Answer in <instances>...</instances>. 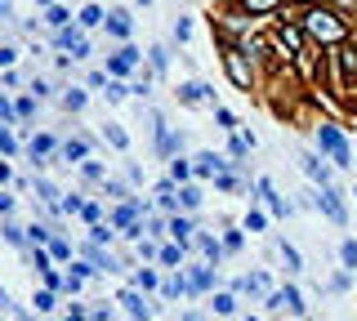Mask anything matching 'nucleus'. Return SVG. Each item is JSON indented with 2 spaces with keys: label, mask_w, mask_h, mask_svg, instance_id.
<instances>
[{
  "label": "nucleus",
  "mask_w": 357,
  "mask_h": 321,
  "mask_svg": "<svg viewBox=\"0 0 357 321\" xmlns=\"http://www.w3.org/2000/svg\"><path fill=\"white\" fill-rule=\"evenodd\" d=\"M304 32L313 36V41H326V45L344 41V23L331 14V9H308V14H304Z\"/></svg>",
  "instance_id": "nucleus-1"
},
{
  "label": "nucleus",
  "mask_w": 357,
  "mask_h": 321,
  "mask_svg": "<svg viewBox=\"0 0 357 321\" xmlns=\"http://www.w3.org/2000/svg\"><path fill=\"white\" fill-rule=\"evenodd\" d=\"M223 68H228V76H232V85H237V90L250 94V85H255V68L246 63V50L228 45V50H223Z\"/></svg>",
  "instance_id": "nucleus-2"
},
{
  "label": "nucleus",
  "mask_w": 357,
  "mask_h": 321,
  "mask_svg": "<svg viewBox=\"0 0 357 321\" xmlns=\"http://www.w3.org/2000/svg\"><path fill=\"white\" fill-rule=\"evenodd\" d=\"M317 147H322V152L331 156L335 165H349V160H353L349 143H344V134H340V130H335V125H326V121H322V125H317Z\"/></svg>",
  "instance_id": "nucleus-3"
},
{
  "label": "nucleus",
  "mask_w": 357,
  "mask_h": 321,
  "mask_svg": "<svg viewBox=\"0 0 357 321\" xmlns=\"http://www.w3.org/2000/svg\"><path fill=\"white\" fill-rule=\"evenodd\" d=\"M272 45H277L286 59H299V54H304V27H277V32H272Z\"/></svg>",
  "instance_id": "nucleus-4"
},
{
  "label": "nucleus",
  "mask_w": 357,
  "mask_h": 321,
  "mask_svg": "<svg viewBox=\"0 0 357 321\" xmlns=\"http://www.w3.org/2000/svg\"><path fill=\"white\" fill-rule=\"evenodd\" d=\"M268 308H272V313L299 317V313H304V295H299L295 286H286V290H277V295H268Z\"/></svg>",
  "instance_id": "nucleus-5"
},
{
  "label": "nucleus",
  "mask_w": 357,
  "mask_h": 321,
  "mask_svg": "<svg viewBox=\"0 0 357 321\" xmlns=\"http://www.w3.org/2000/svg\"><path fill=\"white\" fill-rule=\"evenodd\" d=\"M54 45H59V50H72V59H85V54H90L85 36H81L76 27H59V36H54Z\"/></svg>",
  "instance_id": "nucleus-6"
},
{
  "label": "nucleus",
  "mask_w": 357,
  "mask_h": 321,
  "mask_svg": "<svg viewBox=\"0 0 357 321\" xmlns=\"http://www.w3.org/2000/svg\"><path fill=\"white\" fill-rule=\"evenodd\" d=\"M313 201L322 205L326 214H331V223H340V228H344V223H349V214H344V205H340V192H335V187H322V192H317Z\"/></svg>",
  "instance_id": "nucleus-7"
},
{
  "label": "nucleus",
  "mask_w": 357,
  "mask_h": 321,
  "mask_svg": "<svg viewBox=\"0 0 357 321\" xmlns=\"http://www.w3.org/2000/svg\"><path fill=\"white\" fill-rule=\"evenodd\" d=\"M335 63L344 68V90H353L357 85V45H340V50H335Z\"/></svg>",
  "instance_id": "nucleus-8"
},
{
  "label": "nucleus",
  "mask_w": 357,
  "mask_h": 321,
  "mask_svg": "<svg viewBox=\"0 0 357 321\" xmlns=\"http://www.w3.org/2000/svg\"><path fill=\"white\" fill-rule=\"evenodd\" d=\"M81 254H85V263H94V272H116V259L103 254L99 241H85V245H81Z\"/></svg>",
  "instance_id": "nucleus-9"
},
{
  "label": "nucleus",
  "mask_w": 357,
  "mask_h": 321,
  "mask_svg": "<svg viewBox=\"0 0 357 321\" xmlns=\"http://www.w3.org/2000/svg\"><path fill=\"white\" fill-rule=\"evenodd\" d=\"M121 304L130 308V317H134V321H147V317H152V304H147L139 290H125V295H121Z\"/></svg>",
  "instance_id": "nucleus-10"
},
{
  "label": "nucleus",
  "mask_w": 357,
  "mask_h": 321,
  "mask_svg": "<svg viewBox=\"0 0 357 321\" xmlns=\"http://www.w3.org/2000/svg\"><path fill=\"white\" fill-rule=\"evenodd\" d=\"M299 165H304V174H308V178H317L322 187H331V169H326L313 152H304V156H299Z\"/></svg>",
  "instance_id": "nucleus-11"
},
{
  "label": "nucleus",
  "mask_w": 357,
  "mask_h": 321,
  "mask_svg": "<svg viewBox=\"0 0 357 321\" xmlns=\"http://www.w3.org/2000/svg\"><path fill=\"white\" fill-rule=\"evenodd\" d=\"M255 192H259V196H264V201H268V210H272V214H290V205L281 201L277 192H272V183H268V178H259V183H255Z\"/></svg>",
  "instance_id": "nucleus-12"
},
{
  "label": "nucleus",
  "mask_w": 357,
  "mask_h": 321,
  "mask_svg": "<svg viewBox=\"0 0 357 321\" xmlns=\"http://www.w3.org/2000/svg\"><path fill=\"white\" fill-rule=\"evenodd\" d=\"M134 63H139V50H121V54H116V59H112V63H108V72H112V76H125V72H130V68H134Z\"/></svg>",
  "instance_id": "nucleus-13"
},
{
  "label": "nucleus",
  "mask_w": 357,
  "mask_h": 321,
  "mask_svg": "<svg viewBox=\"0 0 357 321\" xmlns=\"http://www.w3.org/2000/svg\"><path fill=\"white\" fill-rule=\"evenodd\" d=\"M178 99H183V103H214V90H210V85H183Z\"/></svg>",
  "instance_id": "nucleus-14"
},
{
  "label": "nucleus",
  "mask_w": 357,
  "mask_h": 321,
  "mask_svg": "<svg viewBox=\"0 0 357 321\" xmlns=\"http://www.w3.org/2000/svg\"><path fill=\"white\" fill-rule=\"evenodd\" d=\"M237 290H246V295H268V277L264 272H250V277L237 281Z\"/></svg>",
  "instance_id": "nucleus-15"
},
{
  "label": "nucleus",
  "mask_w": 357,
  "mask_h": 321,
  "mask_svg": "<svg viewBox=\"0 0 357 321\" xmlns=\"http://www.w3.org/2000/svg\"><path fill=\"white\" fill-rule=\"evenodd\" d=\"M223 165H232V160H223V156H214V152H201V156H196V174H219Z\"/></svg>",
  "instance_id": "nucleus-16"
},
{
  "label": "nucleus",
  "mask_w": 357,
  "mask_h": 321,
  "mask_svg": "<svg viewBox=\"0 0 357 321\" xmlns=\"http://www.w3.org/2000/svg\"><path fill=\"white\" fill-rule=\"evenodd\" d=\"M214 286V272L210 268H192V281H187V290L192 295H201V290H210Z\"/></svg>",
  "instance_id": "nucleus-17"
},
{
  "label": "nucleus",
  "mask_w": 357,
  "mask_h": 321,
  "mask_svg": "<svg viewBox=\"0 0 357 321\" xmlns=\"http://www.w3.org/2000/svg\"><path fill=\"white\" fill-rule=\"evenodd\" d=\"M108 32L112 36H130V14H125V9H112V14H108Z\"/></svg>",
  "instance_id": "nucleus-18"
},
{
  "label": "nucleus",
  "mask_w": 357,
  "mask_h": 321,
  "mask_svg": "<svg viewBox=\"0 0 357 321\" xmlns=\"http://www.w3.org/2000/svg\"><path fill=\"white\" fill-rule=\"evenodd\" d=\"M134 214H139L134 205H121V210L112 214V228H125V232H130V228H139V219H134Z\"/></svg>",
  "instance_id": "nucleus-19"
},
{
  "label": "nucleus",
  "mask_w": 357,
  "mask_h": 321,
  "mask_svg": "<svg viewBox=\"0 0 357 321\" xmlns=\"http://www.w3.org/2000/svg\"><path fill=\"white\" fill-rule=\"evenodd\" d=\"M170 232L178 237V245H183L187 237H192V223H187V219H178V214H174V219H170Z\"/></svg>",
  "instance_id": "nucleus-20"
},
{
  "label": "nucleus",
  "mask_w": 357,
  "mask_h": 321,
  "mask_svg": "<svg viewBox=\"0 0 357 321\" xmlns=\"http://www.w3.org/2000/svg\"><path fill=\"white\" fill-rule=\"evenodd\" d=\"M196 245H201V254H205V259H219V254H223V245L214 241V237H196Z\"/></svg>",
  "instance_id": "nucleus-21"
},
{
  "label": "nucleus",
  "mask_w": 357,
  "mask_h": 321,
  "mask_svg": "<svg viewBox=\"0 0 357 321\" xmlns=\"http://www.w3.org/2000/svg\"><path fill=\"white\" fill-rule=\"evenodd\" d=\"M178 201H183V210H196V205H201V192H196V187H178Z\"/></svg>",
  "instance_id": "nucleus-22"
},
{
  "label": "nucleus",
  "mask_w": 357,
  "mask_h": 321,
  "mask_svg": "<svg viewBox=\"0 0 357 321\" xmlns=\"http://www.w3.org/2000/svg\"><path fill=\"white\" fill-rule=\"evenodd\" d=\"M63 107H68V112H81V107H85V94H81V90H68V94H63Z\"/></svg>",
  "instance_id": "nucleus-23"
},
{
  "label": "nucleus",
  "mask_w": 357,
  "mask_h": 321,
  "mask_svg": "<svg viewBox=\"0 0 357 321\" xmlns=\"http://www.w3.org/2000/svg\"><path fill=\"white\" fill-rule=\"evenodd\" d=\"M68 9H59V5H50V14H45V23H50V27H68Z\"/></svg>",
  "instance_id": "nucleus-24"
},
{
  "label": "nucleus",
  "mask_w": 357,
  "mask_h": 321,
  "mask_svg": "<svg viewBox=\"0 0 357 321\" xmlns=\"http://www.w3.org/2000/svg\"><path fill=\"white\" fill-rule=\"evenodd\" d=\"M45 152H54V138H50V134H41V138L32 143V156H36V165H41V156H45Z\"/></svg>",
  "instance_id": "nucleus-25"
},
{
  "label": "nucleus",
  "mask_w": 357,
  "mask_h": 321,
  "mask_svg": "<svg viewBox=\"0 0 357 321\" xmlns=\"http://www.w3.org/2000/svg\"><path fill=\"white\" fill-rule=\"evenodd\" d=\"M134 286H139V290H152V286H156V272H152V268H139V272H134Z\"/></svg>",
  "instance_id": "nucleus-26"
},
{
  "label": "nucleus",
  "mask_w": 357,
  "mask_h": 321,
  "mask_svg": "<svg viewBox=\"0 0 357 321\" xmlns=\"http://www.w3.org/2000/svg\"><path fill=\"white\" fill-rule=\"evenodd\" d=\"M99 23H103L99 5H85V9H81V27H99Z\"/></svg>",
  "instance_id": "nucleus-27"
},
{
  "label": "nucleus",
  "mask_w": 357,
  "mask_h": 321,
  "mask_svg": "<svg viewBox=\"0 0 357 321\" xmlns=\"http://www.w3.org/2000/svg\"><path fill=\"white\" fill-rule=\"evenodd\" d=\"M0 232H5V241H9V245H27V232H23V228H14V223H5Z\"/></svg>",
  "instance_id": "nucleus-28"
},
{
  "label": "nucleus",
  "mask_w": 357,
  "mask_h": 321,
  "mask_svg": "<svg viewBox=\"0 0 357 321\" xmlns=\"http://www.w3.org/2000/svg\"><path fill=\"white\" fill-rule=\"evenodd\" d=\"M18 121V107H9V99L0 94V125H14Z\"/></svg>",
  "instance_id": "nucleus-29"
},
{
  "label": "nucleus",
  "mask_w": 357,
  "mask_h": 321,
  "mask_svg": "<svg viewBox=\"0 0 357 321\" xmlns=\"http://www.w3.org/2000/svg\"><path fill=\"white\" fill-rule=\"evenodd\" d=\"M281 259H286V272H299V250L295 245H281Z\"/></svg>",
  "instance_id": "nucleus-30"
},
{
  "label": "nucleus",
  "mask_w": 357,
  "mask_h": 321,
  "mask_svg": "<svg viewBox=\"0 0 357 321\" xmlns=\"http://www.w3.org/2000/svg\"><path fill=\"white\" fill-rule=\"evenodd\" d=\"M27 241H32V245L50 241V228H45V223H32V228H27Z\"/></svg>",
  "instance_id": "nucleus-31"
},
{
  "label": "nucleus",
  "mask_w": 357,
  "mask_h": 321,
  "mask_svg": "<svg viewBox=\"0 0 357 321\" xmlns=\"http://www.w3.org/2000/svg\"><path fill=\"white\" fill-rule=\"evenodd\" d=\"M63 156H68V160H85V143H81V138H76V143H63Z\"/></svg>",
  "instance_id": "nucleus-32"
},
{
  "label": "nucleus",
  "mask_w": 357,
  "mask_h": 321,
  "mask_svg": "<svg viewBox=\"0 0 357 321\" xmlns=\"http://www.w3.org/2000/svg\"><path fill=\"white\" fill-rule=\"evenodd\" d=\"M344 268H357V241H344Z\"/></svg>",
  "instance_id": "nucleus-33"
},
{
  "label": "nucleus",
  "mask_w": 357,
  "mask_h": 321,
  "mask_svg": "<svg viewBox=\"0 0 357 321\" xmlns=\"http://www.w3.org/2000/svg\"><path fill=\"white\" fill-rule=\"evenodd\" d=\"M250 14H268V9H277V0H246Z\"/></svg>",
  "instance_id": "nucleus-34"
},
{
  "label": "nucleus",
  "mask_w": 357,
  "mask_h": 321,
  "mask_svg": "<svg viewBox=\"0 0 357 321\" xmlns=\"http://www.w3.org/2000/svg\"><path fill=\"white\" fill-rule=\"evenodd\" d=\"M264 223H268V219H264L259 210H250V214H246V228H250V232H264Z\"/></svg>",
  "instance_id": "nucleus-35"
},
{
  "label": "nucleus",
  "mask_w": 357,
  "mask_h": 321,
  "mask_svg": "<svg viewBox=\"0 0 357 321\" xmlns=\"http://www.w3.org/2000/svg\"><path fill=\"white\" fill-rule=\"evenodd\" d=\"M0 152H18V143H14V134H9L5 125H0Z\"/></svg>",
  "instance_id": "nucleus-36"
},
{
  "label": "nucleus",
  "mask_w": 357,
  "mask_h": 321,
  "mask_svg": "<svg viewBox=\"0 0 357 321\" xmlns=\"http://www.w3.org/2000/svg\"><path fill=\"white\" fill-rule=\"evenodd\" d=\"M103 94H108V99L116 103V99H125V85H121V81H108V90H103Z\"/></svg>",
  "instance_id": "nucleus-37"
},
{
  "label": "nucleus",
  "mask_w": 357,
  "mask_h": 321,
  "mask_svg": "<svg viewBox=\"0 0 357 321\" xmlns=\"http://www.w3.org/2000/svg\"><path fill=\"white\" fill-rule=\"evenodd\" d=\"M36 192H41V201H54V196H59V192H54V183H45V178H36Z\"/></svg>",
  "instance_id": "nucleus-38"
},
{
  "label": "nucleus",
  "mask_w": 357,
  "mask_h": 321,
  "mask_svg": "<svg viewBox=\"0 0 357 321\" xmlns=\"http://www.w3.org/2000/svg\"><path fill=\"white\" fill-rule=\"evenodd\" d=\"M50 254H54V259H72V245H68V241H54Z\"/></svg>",
  "instance_id": "nucleus-39"
},
{
  "label": "nucleus",
  "mask_w": 357,
  "mask_h": 321,
  "mask_svg": "<svg viewBox=\"0 0 357 321\" xmlns=\"http://www.w3.org/2000/svg\"><path fill=\"white\" fill-rule=\"evenodd\" d=\"M165 63H170V54H165L161 45H156V50H152V68H156V72H165Z\"/></svg>",
  "instance_id": "nucleus-40"
},
{
  "label": "nucleus",
  "mask_w": 357,
  "mask_h": 321,
  "mask_svg": "<svg viewBox=\"0 0 357 321\" xmlns=\"http://www.w3.org/2000/svg\"><path fill=\"white\" fill-rule=\"evenodd\" d=\"M90 237L103 245V241H112V237H116V232H112V228H103V223H94V232H90Z\"/></svg>",
  "instance_id": "nucleus-41"
},
{
  "label": "nucleus",
  "mask_w": 357,
  "mask_h": 321,
  "mask_svg": "<svg viewBox=\"0 0 357 321\" xmlns=\"http://www.w3.org/2000/svg\"><path fill=\"white\" fill-rule=\"evenodd\" d=\"M32 263H36L41 272H54V268H50V254H45V250H32Z\"/></svg>",
  "instance_id": "nucleus-42"
},
{
  "label": "nucleus",
  "mask_w": 357,
  "mask_h": 321,
  "mask_svg": "<svg viewBox=\"0 0 357 321\" xmlns=\"http://www.w3.org/2000/svg\"><path fill=\"white\" fill-rule=\"evenodd\" d=\"M232 308H237V304H232V295H219V299H214V313H232Z\"/></svg>",
  "instance_id": "nucleus-43"
},
{
  "label": "nucleus",
  "mask_w": 357,
  "mask_h": 321,
  "mask_svg": "<svg viewBox=\"0 0 357 321\" xmlns=\"http://www.w3.org/2000/svg\"><path fill=\"white\" fill-rule=\"evenodd\" d=\"M108 138H112L116 147H125V130H121V125H108Z\"/></svg>",
  "instance_id": "nucleus-44"
},
{
  "label": "nucleus",
  "mask_w": 357,
  "mask_h": 321,
  "mask_svg": "<svg viewBox=\"0 0 357 321\" xmlns=\"http://www.w3.org/2000/svg\"><path fill=\"white\" fill-rule=\"evenodd\" d=\"M214 116H219V125H223V130H237V121H232V112H223V107H219V112H214Z\"/></svg>",
  "instance_id": "nucleus-45"
},
{
  "label": "nucleus",
  "mask_w": 357,
  "mask_h": 321,
  "mask_svg": "<svg viewBox=\"0 0 357 321\" xmlns=\"http://www.w3.org/2000/svg\"><path fill=\"white\" fill-rule=\"evenodd\" d=\"M170 174H174V178H187L192 169H187V160H174V165H170Z\"/></svg>",
  "instance_id": "nucleus-46"
},
{
  "label": "nucleus",
  "mask_w": 357,
  "mask_h": 321,
  "mask_svg": "<svg viewBox=\"0 0 357 321\" xmlns=\"http://www.w3.org/2000/svg\"><path fill=\"white\" fill-rule=\"evenodd\" d=\"M81 214H85V219H90V223H99V214H103V210H99V205H94V201H90V205H81Z\"/></svg>",
  "instance_id": "nucleus-47"
},
{
  "label": "nucleus",
  "mask_w": 357,
  "mask_h": 321,
  "mask_svg": "<svg viewBox=\"0 0 357 321\" xmlns=\"http://www.w3.org/2000/svg\"><path fill=\"white\" fill-rule=\"evenodd\" d=\"M9 63H14V50L5 45V50H0V68H9Z\"/></svg>",
  "instance_id": "nucleus-48"
},
{
  "label": "nucleus",
  "mask_w": 357,
  "mask_h": 321,
  "mask_svg": "<svg viewBox=\"0 0 357 321\" xmlns=\"http://www.w3.org/2000/svg\"><path fill=\"white\" fill-rule=\"evenodd\" d=\"M331 5H340L344 14H353V9H357V0H331Z\"/></svg>",
  "instance_id": "nucleus-49"
},
{
  "label": "nucleus",
  "mask_w": 357,
  "mask_h": 321,
  "mask_svg": "<svg viewBox=\"0 0 357 321\" xmlns=\"http://www.w3.org/2000/svg\"><path fill=\"white\" fill-rule=\"evenodd\" d=\"M9 14H14V9H9V0H0V23H9Z\"/></svg>",
  "instance_id": "nucleus-50"
},
{
  "label": "nucleus",
  "mask_w": 357,
  "mask_h": 321,
  "mask_svg": "<svg viewBox=\"0 0 357 321\" xmlns=\"http://www.w3.org/2000/svg\"><path fill=\"white\" fill-rule=\"evenodd\" d=\"M14 210V201H9V196H0V214H9Z\"/></svg>",
  "instance_id": "nucleus-51"
},
{
  "label": "nucleus",
  "mask_w": 357,
  "mask_h": 321,
  "mask_svg": "<svg viewBox=\"0 0 357 321\" xmlns=\"http://www.w3.org/2000/svg\"><path fill=\"white\" fill-rule=\"evenodd\" d=\"M0 308H14V304H9V295H5V290H0Z\"/></svg>",
  "instance_id": "nucleus-52"
},
{
  "label": "nucleus",
  "mask_w": 357,
  "mask_h": 321,
  "mask_svg": "<svg viewBox=\"0 0 357 321\" xmlns=\"http://www.w3.org/2000/svg\"><path fill=\"white\" fill-rule=\"evenodd\" d=\"M246 321H255V317H246Z\"/></svg>",
  "instance_id": "nucleus-53"
},
{
  "label": "nucleus",
  "mask_w": 357,
  "mask_h": 321,
  "mask_svg": "<svg viewBox=\"0 0 357 321\" xmlns=\"http://www.w3.org/2000/svg\"><path fill=\"white\" fill-rule=\"evenodd\" d=\"M241 5H246V0H241Z\"/></svg>",
  "instance_id": "nucleus-54"
}]
</instances>
